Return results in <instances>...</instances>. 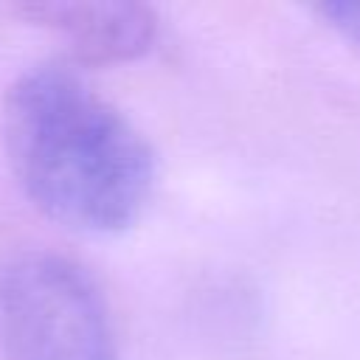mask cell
Returning <instances> with one entry per match:
<instances>
[{
    "label": "cell",
    "mask_w": 360,
    "mask_h": 360,
    "mask_svg": "<svg viewBox=\"0 0 360 360\" xmlns=\"http://www.w3.org/2000/svg\"><path fill=\"white\" fill-rule=\"evenodd\" d=\"M3 149L20 191L56 225L112 236L155 191V149L70 62L17 73L3 98Z\"/></svg>",
    "instance_id": "cell-1"
},
{
    "label": "cell",
    "mask_w": 360,
    "mask_h": 360,
    "mask_svg": "<svg viewBox=\"0 0 360 360\" xmlns=\"http://www.w3.org/2000/svg\"><path fill=\"white\" fill-rule=\"evenodd\" d=\"M0 343L11 360H118L101 284L56 250H22L0 270Z\"/></svg>",
    "instance_id": "cell-2"
},
{
    "label": "cell",
    "mask_w": 360,
    "mask_h": 360,
    "mask_svg": "<svg viewBox=\"0 0 360 360\" xmlns=\"http://www.w3.org/2000/svg\"><path fill=\"white\" fill-rule=\"evenodd\" d=\"M20 17L53 34L79 65H124L158 42V14L143 3H25Z\"/></svg>",
    "instance_id": "cell-3"
},
{
    "label": "cell",
    "mask_w": 360,
    "mask_h": 360,
    "mask_svg": "<svg viewBox=\"0 0 360 360\" xmlns=\"http://www.w3.org/2000/svg\"><path fill=\"white\" fill-rule=\"evenodd\" d=\"M318 14L343 37L360 42V0H329L318 6Z\"/></svg>",
    "instance_id": "cell-4"
}]
</instances>
